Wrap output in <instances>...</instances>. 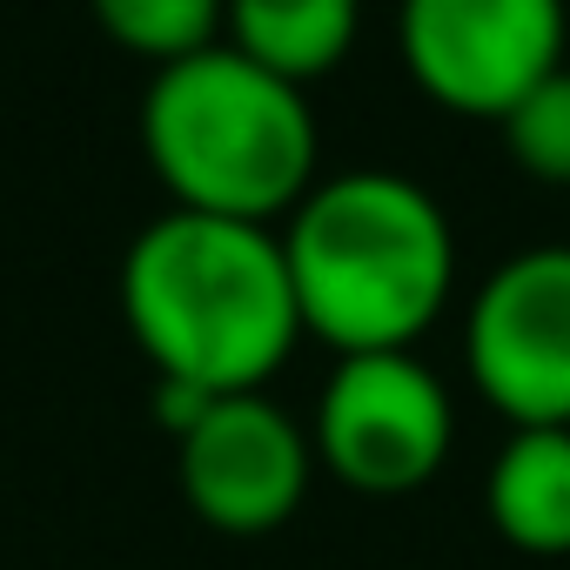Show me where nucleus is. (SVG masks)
<instances>
[{"label": "nucleus", "instance_id": "f257e3e1", "mask_svg": "<svg viewBox=\"0 0 570 570\" xmlns=\"http://www.w3.org/2000/svg\"><path fill=\"white\" fill-rule=\"evenodd\" d=\"M121 316L155 383L248 396L296 356L303 309L282 228L168 208L121 255Z\"/></svg>", "mask_w": 570, "mask_h": 570}, {"label": "nucleus", "instance_id": "f03ea898", "mask_svg": "<svg viewBox=\"0 0 570 570\" xmlns=\"http://www.w3.org/2000/svg\"><path fill=\"white\" fill-rule=\"evenodd\" d=\"M303 336L336 356L416 350L456 296V235L443 202L396 168L316 181L282 222Z\"/></svg>", "mask_w": 570, "mask_h": 570}, {"label": "nucleus", "instance_id": "7ed1b4c3", "mask_svg": "<svg viewBox=\"0 0 570 570\" xmlns=\"http://www.w3.org/2000/svg\"><path fill=\"white\" fill-rule=\"evenodd\" d=\"M141 155L168 188V208L262 228L289 222L323 181L309 88L255 68L228 41L155 68L141 88Z\"/></svg>", "mask_w": 570, "mask_h": 570}, {"label": "nucleus", "instance_id": "20e7f679", "mask_svg": "<svg viewBox=\"0 0 570 570\" xmlns=\"http://www.w3.org/2000/svg\"><path fill=\"white\" fill-rule=\"evenodd\" d=\"M309 443H316V470H330L343 490L410 497L450 463L456 403L416 350L336 356L316 396Z\"/></svg>", "mask_w": 570, "mask_h": 570}, {"label": "nucleus", "instance_id": "39448f33", "mask_svg": "<svg viewBox=\"0 0 570 570\" xmlns=\"http://www.w3.org/2000/svg\"><path fill=\"white\" fill-rule=\"evenodd\" d=\"M570 0H403L396 48L410 81L470 121H503L543 75H557Z\"/></svg>", "mask_w": 570, "mask_h": 570}, {"label": "nucleus", "instance_id": "423d86ee", "mask_svg": "<svg viewBox=\"0 0 570 570\" xmlns=\"http://www.w3.org/2000/svg\"><path fill=\"white\" fill-rule=\"evenodd\" d=\"M463 356L476 396L510 430H570V242L517 248L483 275Z\"/></svg>", "mask_w": 570, "mask_h": 570}, {"label": "nucleus", "instance_id": "0eeeda50", "mask_svg": "<svg viewBox=\"0 0 570 570\" xmlns=\"http://www.w3.org/2000/svg\"><path fill=\"white\" fill-rule=\"evenodd\" d=\"M175 476H181V503L208 530L268 537L303 510L316 476V443L268 390L215 396L175 436Z\"/></svg>", "mask_w": 570, "mask_h": 570}, {"label": "nucleus", "instance_id": "6e6552de", "mask_svg": "<svg viewBox=\"0 0 570 570\" xmlns=\"http://www.w3.org/2000/svg\"><path fill=\"white\" fill-rule=\"evenodd\" d=\"M483 510L503 543L570 557V430H510L483 476Z\"/></svg>", "mask_w": 570, "mask_h": 570}, {"label": "nucleus", "instance_id": "1a4fd4ad", "mask_svg": "<svg viewBox=\"0 0 570 570\" xmlns=\"http://www.w3.org/2000/svg\"><path fill=\"white\" fill-rule=\"evenodd\" d=\"M356 28H363V0H228L222 14V41L235 55L296 88L336 75L356 48Z\"/></svg>", "mask_w": 570, "mask_h": 570}, {"label": "nucleus", "instance_id": "9d476101", "mask_svg": "<svg viewBox=\"0 0 570 570\" xmlns=\"http://www.w3.org/2000/svg\"><path fill=\"white\" fill-rule=\"evenodd\" d=\"M88 14L121 55L168 68V61H188L222 41L228 0H88Z\"/></svg>", "mask_w": 570, "mask_h": 570}, {"label": "nucleus", "instance_id": "9b49d317", "mask_svg": "<svg viewBox=\"0 0 570 570\" xmlns=\"http://www.w3.org/2000/svg\"><path fill=\"white\" fill-rule=\"evenodd\" d=\"M497 135H503V155H510L530 181L570 188V61H563L557 75H543V81L497 121Z\"/></svg>", "mask_w": 570, "mask_h": 570}]
</instances>
